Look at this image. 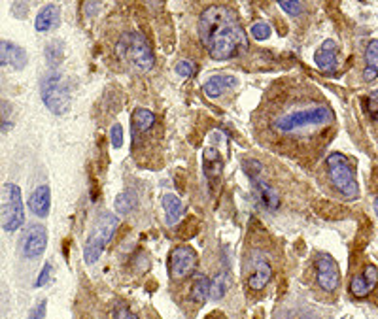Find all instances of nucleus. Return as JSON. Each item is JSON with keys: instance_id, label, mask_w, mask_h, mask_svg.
Instances as JSON below:
<instances>
[{"instance_id": "obj_15", "label": "nucleus", "mask_w": 378, "mask_h": 319, "mask_svg": "<svg viewBox=\"0 0 378 319\" xmlns=\"http://www.w3.org/2000/svg\"><path fill=\"white\" fill-rule=\"evenodd\" d=\"M252 184H254V193H256L257 203L261 204L263 208L267 210V212H276V210L280 208V196H278V193H276L273 185L261 178L254 179Z\"/></svg>"}, {"instance_id": "obj_27", "label": "nucleus", "mask_w": 378, "mask_h": 319, "mask_svg": "<svg viewBox=\"0 0 378 319\" xmlns=\"http://www.w3.org/2000/svg\"><path fill=\"white\" fill-rule=\"evenodd\" d=\"M13 127V108L6 100H0V130H10Z\"/></svg>"}, {"instance_id": "obj_11", "label": "nucleus", "mask_w": 378, "mask_h": 319, "mask_svg": "<svg viewBox=\"0 0 378 319\" xmlns=\"http://www.w3.org/2000/svg\"><path fill=\"white\" fill-rule=\"evenodd\" d=\"M202 174H204L210 193L220 187L221 174H223V159H221V154L216 147H204V151H202Z\"/></svg>"}, {"instance_id": "obj_24", "label": "nucleus", "mask_w": 378, "mask_h": 319, "mask_svg": "<svg viewBox=\"0 0 378 319\" xmlns=\"http://www.w3.org/2000/svg\"><path fill=\"white\" fill-rule=\"evenodd\" d=\"M114 206H116V212L119 215L133 214L134 210H136V206H138V195H136V191L127 189L123 191V193H119V195L116 196Z\"/></svg>"}, {"instance_id": "obj_36", "label": "nucleus", "mask_w": 378, "mask_h": 319, "mask_svg": "<svg viewBox=\"0 0 378 319\" xmlns=\"http://www.w3.org/2000/svg\"><path fill=\"white\" fill-rule=\"evenodd\" d=\"M114 319H138V318H136L131 310H127V308H117L116 313H114Z\"/></svg>"}, {"instance_id": "obj_1", "label": "nucleus", "mask_w": 378, "mask_h": 319, "mask_svg": "<svg viewBox=\"0 0 378 319\" xmlns=\"http://www.w3.org/2000/svg\"><path fill=\"white\" fill-rule=\"evenodd\" d=\"M199 38L208 55L216 61H229L248 49V36L237 13L227 6H210L199 18Z\"/></svg>"}, {"instance_id": "obj_26", "label": "nucleus", "mask_w": 378, "mask_h": 319, "mask_svg": "<svg viewBox=\"0 0 378 319\" xmlns=\"http://www.w3.org/2000/svg\"><path fill=\"white\" fill-rule=\"evenodd\" d=\"M46 61L51 68H57L65 59V43L61 40H51V42L46 46Z\"/></svg>"}, {"instance_id": "obj_3", "label": "nucleus", "mask_w": 378, "mask_h": 319, "mask_svg": "<svg viewBox=\"0 0 378 319\" xmlns=\"http://www.w3.org/2000/svg\"><path fill=\"white\" fill-rule=\"evenodd\" d=\"M117 59L138 72H150L155 65L152 46L148 43L146 36L138 31L123 32L116 46Z\"/></svg>"}, {"instance_id": "obj_18", "label": "nucleus", "mask_w": 378, "mask_h": 319, "mask_svg": "<svg viewBox=\"0 0 378 319\" xmlns=\"http://www.w3.org/2000/svg\"><path fill=\"white\" fill-rule=\"evenodd\" d=\"M337 55H339V46H337L335 40H325V42L316 49L314 62H316L318 68L330 72V70H335Z\"/></svg>"}, {"instance_id": "obj_37", "label": "nucleus", "mask_w": 378, "mask_h": 319, "mask_svg": "<svg viewBox=\"0 0 378 319\" xmlns=\"http://www.w3.org/2000/svg\"><path fill=\"white\" fill-rule=\"evenodd\" d=\"M372 206H374V214H377V217H378V196L372 201Z\"/></svg>"}, {"instance_id": "obj_25", "label": "nucleus", "mask_w": 378, "mask_h": 319, "mask_svg": "<svg viewBox=\"0 0 378 319\" xmlns=\"http://www.w3.org/2000/svg\"><path fill=\"white\" fill-rule=\"evenodd\" d=\"M155 125V116L153 111L146 110V108H138L133 114V129L134 133H148Z\"/></svg>"}, {"instance_id": "obj_38", "label": "nucleus", "mask_w": 378, "mask_h": 319, "mask_svg": "<svg viewBox=\"0 0 378 319\" xmlns=\"http://www.w3.org/2000/svg\"><path fill=\"white\" fill-rule=\"evenodd\" d=\"M282 319H289V318H282Z\"/></svg>"}, {"instance_id": "obj_14", "label": "nucleus", "mask_w": 378, "mask_h": 319, "mask_svg": "<svg viewBox=\"0 0 378 319\" xmlns=\"http://www.w3.org/2000/svg\"><path fill=\"white\" fill-rule=\"evenodd\" d=\"M29 62V55L21 46L8 40H0V67H12L13 70H23Z\"/></svg>"}, {"instance_id": "obj_29", "label": "nucleus", "mask_w": 378, "mask_h": 319, "mask_svg": "<svg viewBox=\"0 0 378 319\" xmlns=\"http://www.w3.org/2000/svg\"><path fill=\"white\" fill-rule=\"evenodd\" d=\"M271 34H273V31H271V25H267L265 21H256V23L252 25V36L256 38V40H259V42L268 40Z\"/></svg>"}, {"instance_id": "obj_4", "label": "nucleus", "mask_w": 378, "mask_h": 319, "mask_svg": "<svg viewBox=\"0 0 378 319\" xmlns=\"http://www.w3.org/2000/svg\"><path fill=\"white\" fill-rule=\"evenodd\" d=\"M40 95L46 108L56 116H65L72 104V89L65 78V74L59 70H49L42 78L40 83Z\"/></svg>"}, {"instance_id": "obj_6", "label": "nucleus", "mask_w": 378, "mask_h": 319, "mask_svg": "<svg viewBox=\"0 0 378 319\" xmlns=\"http://www.w3.org/2000/svg\"><path fill=\"white\" fill-rule=\"evenodd\" d=\"M327 166V176H330L331 184L344 198L354 201L360 196V185L354 176V170L348 163V159L342 154H331L325 161Z\"/></svg>"}, {"instance_id": "obj_8", "label": "nucleus", "mask_w": 378, "mask_h": 319, "mask_svg": "<svg viewBox=\"0 0 378 319\" xmlns=\"http://www.w3.org/2000/svg\"><path fill=\"white\" fill-rule=\"evenodd\" d=\"M199 255L193 247L189 245H178L171 252L169 259V276L172 282H183L197 270Z\"/></svg>"}, {"instance_id": "obj_9", "label": "nucleus", "mask_w": 378, "mask_h": 319, "mask_svg": "<svg viewBox=\"0 0 378 319\" xmlns=\"http://www.w3.org/2000/svg\"><path fill=\"white\" fill-rule=\"evenodd\" d=\"M314 266H316V282L320 289L325 293H335L341 285V270L335 259L330 253L320 252L316 255Z\"/></svg>"}, {"instance_id": "obj_7", "label": "nucleus", "mask_w": 378, "mask_h": 319, "mask_svg": "<svg viewBox=\"0 0 378 319\" xmlns=\"http://www.w3.org/2000/svg\"><path fill=\"white\" fill-rule=\"evenodd\" d=\"M0 221L6 233H15L25 221L21 189L15 184H6L2 189V206H0Z\"/></svg>"}, {"instance_id": "obj_17", "label": "nucleus", "mask_w": 378, "mask_h": 319, "mask_svg": "<svg viewBox=\"0 0 378 319\" xmlns=\"http://www.w3.org/2000/svg\"><path fill=\"white\" fill-rule=\"evenodd\" d=\"M61 25V10L56 4H48L38 12L37 19H34V29L38 32H49L56 31L57 27Z\"/></svg>"}, {"instance_id": "obj_32", "label": "nucleus", "mask_w": 378, "mask_h": 319, "mask_svg": "<svg viewBox=\"0 0 378 319\" xmlns=\"http://www.w3.org/2000/svg\"><path fill=\"white\" fill-rule=\"evenodd\" d=\"M365 111L369 114L371 119L378 121V91H372L371 95L365 98Z\"/></svg>"}, {"instance_id": "obj_20", "label": "nucleus", "mask_w": 378, "mask_h": 319, "mask_svg": "<svg viewBox=\"0 0 378 319\" xmlns=\"http://www.w3.org/2000/svg\"><path fill=\"white\" fill-rule=\"evenodd\" d=\"M161 204H163V212H165L167 225H176L178 221L182 219L183 215V203L180 201V196L172 195V193H167L161 198Z\"/></svg>"}, {"instance_id": "obj_34", "label": "nucleus", "mask_w": 378, "mask_h": 319, "mask_svg": "<svg viewBox=\"0 0 378 319\" xmlns=\"http://www.w3.org/2000/svg\"><path fill=\"white\" fill-rule=\"evenodd\" d=\"M49 278H51V264L46 263L44 264L42 272H40V276H38L37 280V287H44V285L49 282Z\"/></svg>"}, {"instance_id": "obj_13", "label": "nucleus", "mask_w": 378, "mask_h": 319, "mask_svg": "<svg viewBox=\"0 0 378 319\" xmlns=\"http://www.w3.org/2000/svg\"><path fill=\"white\" fill-rule=\"evenodd\" d=\"M378 285V269L374 264H367L361 274L352 278L350 282V294L356 299H365L377 289Z\"/></svg>"}, {"instance_id": "obj_28", "label": "nucleus", "mask_w": 378, "mask_h": 319, "mask_svg": "<svg viewBox=\"0 0 378 319\" xmlns=\"http://www.w3.org/2000/svg\"><path fill=\"white\" fill-rule=\"evenodd\" d=\"M276 2H278V6H280L287 15H292V18H299L301 13H303L301 0H276Z\"/></svg>"}, {"instance_id": "obj_5", "label": "nucleus", "mask_w": 378, "mask_h": 319, "mask_svg": "<svg viewBox=\"0 0 378 319\" xmlns=\"http://www.w3.org/2000/svg\"><path fill=\"white\" fill-rule=\"evenodd\" d=\"M119 227V219L110 212H100L95 221L91 234L87 236L86 245H84V259L87 264H95L103 255L104 247L108 245L114 234Z\"/></svg>"}, {"instance_id": "obj_16", "label": "nucleus", "mask_w": 378, "mask_h": 319, "mask_svg": "<svg viewBox=\"0 0 378 319\" xmlns=\"http://www.w3.org/2000/svg\"><path fill=\"white\" fill-rule=\"evenodd\" d=\"M238 86V80L235 76H226V74H218V76H212L204 81L202 86V91L208 98H220L223 97L227 91H231L233 87Z\"/></svg>"}, {"instance_id": "obj_35", "label": "nucleus", "mask_w": 378, "mask_h": 319, "mask_svg": "<svg viewBox=\"0 0 378 319\" xmlns=\"http://www.w3.org/2000/svg\"><path fill=\"white\" fill-rule=\"evenodd\" d=\"M46 308H48V302L40 301L37 304V306L32 308L31 313H29V318H31V319H44V315H46Z\"/></svg>"}, {"instance_id": "obj_31", "label": "nucleus", "mask_w": 378, "mask_h": 319, "mask_svg": "<svg viewBox=\"0 0 378 319\" xmlns=\"http://www.w3.org/2000/svg\"><path fill=\"white\" fill-rule=\"evenodd\" d=\"M174 70H176L182 78H191V76L197 72V65L193 61H189V59H182V61L176 62Z\"/></svg>"}, {"instance_id": "obj_23", "label": "nucleus", "mask_w": 378, "mask_h": 319, "mask_svg": "<svg viewBox=\"0 0 378 319\" xmlns=\"http://www.w3.org/2000/svg\"><path fill=\"white\" fill-rule=\"evenodd\" d=\"M231 287V276L227 270H221L218 272L214 280L210 282V299L214 301H221L223 297H227V291Z\"/></svg>"}, {"instance_id": "obj_30", "label": "nucleus", "mask_w": 378, "mask_h": 319, "mask_svg": "<svg viewBox=\"0 0 378 319\" xmlns=\"http://www.w3.org/2000/svg\"><path fill=\"white\" fill-rule=\"evenodd\" d=\"M242 168H245L246 176L250 178V182H254V179L259 178V176H261V172H263L261 163L256 159H245V163H242Z\"/></svg>"}, {"instance_id": "obj_2", "label": "nucleus", "mask_w": 378, "mask_h": 319, "mask_svg": "<svg viewBox=\"0 0 378 319\" xmlns=\"http://www.w3.org/2000/svg\"><path fill=\"white\" fill-rule=\"evenodd\" d=\"M333 121H335V111L331 110L330 106H311V108H301V110L284 114L273 123V127L280 135H293L299 130L327 127Z\"/></svg>"}, {"instance_id": "obj_33", "label": "nucleus", "mask_w": 378, "mask_h": 319, "mask_svg": "<svg viewBox=\"0 0 378 319\" xmlns=\"http://www.w3.org/2000/svg\"><path fill=\"white\" fill-rule=\"evenodd\" d=\"M123 138H125V135H123V127L119 123H114L110 129V144L116 147V149H119V147L123 146Z\"/></svg>"}, {"instance_id": "obj_12", "label": "nucleus", "mask_w": 378, "mask_h": 319, "mask_svg": "<svg viewBox=\"0 0 378 319\" xmlns=\"http://www.w3.org/2000/svg\"><path fill=\"white\" fill-rule=\"evenodd\" d=\"M250 264L252 270L250 276H248V287L252 291H261V289L267 287V283L273 278V266L268 263V259L265 255H261V253H256L250 259Z\"/></svg>"}, {"instance_id": "obj_19", "label": "nucleus", "mask_w": 378, "mask_h": 319, "mask_svg": "<svg viewBox=\"0 0 378 319\" xmlns=\"http://www.w3.org/2000/svg\"><path fill=\"white\" fill-rule=\"evenodd\" d=\"M29 208L37 217H48L51 208V191L48 185H40L32 191V195L29 196Z\"/></svg>"}, {"instance_id": "obj_21", "label": "nucleus", "mask_w": 378, "mask_h": 319, "mask_svg": "<svg viewBox=\"0 0 378 319\" xmlns=\"http://www.w3.org/2000/svg\"><path fill=\"white\" fill-rule=\"evenodd\" d=\"M378 78V40H371L365 49V70H363V80L371 83Z\"/></svg>"}, {"instance_id": "obj_10", "label": "nucleus", "mask_w": 378, "mask_h": 319, "mask_svg": "<svg viewBox=\"0 0 378 319\" xmlns=\"http://www.w3.org/2000/svg\"><path fill=\"white\" fill-rule=\"evenodd\" d=\"M48 245V231L40 223H34L27 229L21 238V253L27 259H38L46 252Z\"/></svg>"}, {"instance_id": "obj_22", "label": "nucleus", "mask_w": 378, "mask_h": 319, "mask_svg": "<svg viewBox=\"0 0 378 319\" xmlns=\"http://www.w3.org/2000/svg\"><path fill=\"white\" fill-rule=\"evenodd\" d=\"M208 297H210V280L204 274H201L191 283L189 299H191V302H195V304H204Z\"/></svg>"}]
</instances>
